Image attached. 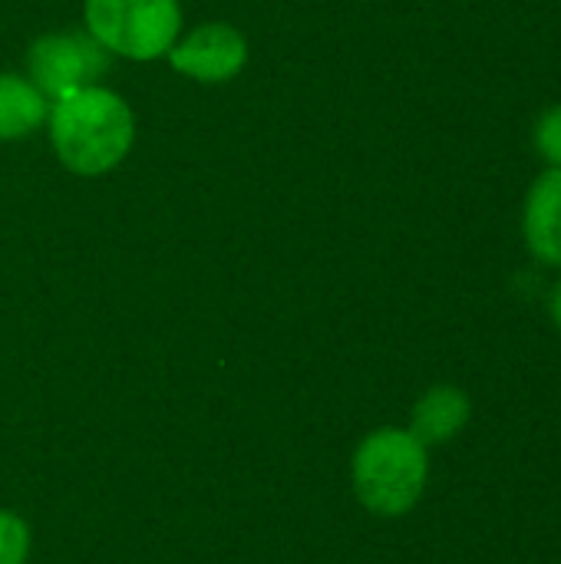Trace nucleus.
<instances>
[{"instance_id": "9d476101", "label": "nucleus", "mask_w": 561, "mask_h": 564, "mask_svg": "<svg viewBox=\"0 0 561 564\" xmlns=\"http://www.w3.org/2000/svg\"><path fill=\"white\" fill-rule=\"evenodd\" d=\"M536 145L552 169H561V106H552L536 126Z\"/></svg>"}, {"instance_id": "39448f33", "label": "nucleus", "mask_w": 561, "mask_h": 564, "mask_svg": "<svg viewBox=\"0 0 561 564\" xmlns=\"http://www.w3.org/2000/svg\"><path fill=\"white\" fill-rule=\"evenodd\" d=\"M172 69L198 83H228L248 59L245 36L228 23H205L165 53Z\"/></svg>"}, {"instance_id": "f257e3e1", "label": "nucleus", "mask_w": 561, "mask_h": 564, "mask_svg": "<svg viewBox=\"0 0 561 564\" xmlns=\"http://www.w3.org/2000/svg\"><path fill=\"white\" fill-rule=\"evenodd\" d=\"M50 139L69 172L103 175L129 155L136 139V119L119 93L86 86L53 102Z\"/></svg>"}, {"instance_id": "f03ea898", "label": "nucleus", "mask_w": 561, "mask_h": 564, "mask_svg": "<svg viewBox=\"0 0 561 564\" xmlns=\"http://www.w3.org/2000/svg\"><path fill=\"white\" fill-rule=\"evenodd\" d=\"M357 502L380 519H400L417 509L430 482V449L400 426H380L360 440L350 463Z\"/></svg>"}, {"instance_id": "1a4fd4ad", "label": "nucleus", "mask_w": 561, "mask_h": 564, "mask_svg": "<svg viewBox=\"0 0 561 564\" xmlns=\"http://www.w3.org/2000/svg\"><path fill=\"white\" fill-rule=\"evenodd\" d=\"M30 555V525L0 509V564H23Z\"/></svg>"}, {"instance_id": "6e6552de", "label": "nucleus", "mask_w": 561, "mask_h": 564, "mask_svg": "<svg viewBox=\"0 0 561 564\" xmlns=\"http://www.w3.org/2000/svg\"><path fill=\"white\" fill-rule=\"evenodd\" d=\"M50 116L46 96L23 76L0 73V142L30 135Z\"/></svg>"}, {"instance_id": "423d86ee", "label": "nucleus", "mask_w": 561, "mask_h": 564, "mask_svg": "<svg viewBox=\"0 0 561 564\" xmlns=\"http://www.w3.org/2000/svg\"><path fill=\"white\" fill-rule=\"evenodd\" d=\"M473 420V400L466 397V390L453 387V383H436L430 387L410 410V433L427 446H446L453 443Z\"/></svg>"}, {"instance_id": "20e7f679", "label": "nucleus", "mask_w": 561, "mask_h": 564, "mask_svg": "<svg viewBox=\"0 0 561 564\" xmlns=\"http://www.w3.org/2000/svg\"><path fill=\"white\" fill-rule=\"evenodd\" d=\"M106 46L83 33H50L30 46V76L46 99H66L106 73Z\"/></svg>"}, {"instance_id": "7ed1b4c3", "label": "nucleus", "mask_w": 561, "mask_h": 564, "mask_svg": "<svg viewBox=\"0 0 561 564\" xmlns=\"http://www.w3.org/2000/svg\"><path fill=\"white\" fill-rule=\"evenodd\" d=\"M83 13L106 53L139 63L165 56L182 26L179 0H86Z\"/></svg>"}, {"instance_id": "0eeeda50", "label": "nucleus", "mask_w": 561, "mask_h": 564, "mask_svg": "<svg viewBox=\"0 0 561 564\" xmlns=\"http://www.w3.org/2000/svg\"><path fill=\"white\" fill-rule=\"evenodd\" d=\"M526 245L542 264L561 268V169H549L529 192Z\"/></svg>"}, {"instance_id": "9b49d317", "label": "nucleus", "mask_w": 561, "mask_h": 564, "mask_svg": "<svg viewBox=\"0 0 561 564\" xmlns=\"http://www.w3.org/2000/svg\"><path fill=\"white\" fill-rule=\"evenodd\" d=\"M552 321H555V327H559V334H561V281L555 284V291H552Z\"/></svg>"}]
</instances>
